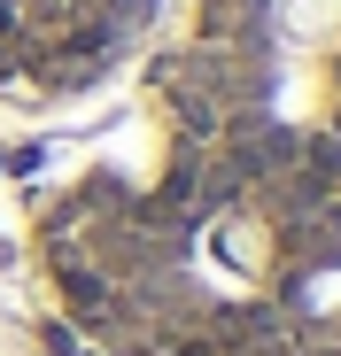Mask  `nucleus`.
I'll list each match as a JSON object with an SVG mask.
<instances>
[{
	"instance_id": "1",
	"label": "nucleus",
	"mask_w": 341,
	"mask_h": 356,
	"mask_svg": "<svg viewBox=\"0 0 341 356\" xmlns=\"http://www.w3.org/2000/svg\"><path fill=\"white\" fill-rule=\"evenodd\" d=\"M148 31V0H0V86H93Z\"/></svg>"
},
{
	"instance_id": "2",
	"label": "nucleus",
	"mask_w": 341,
	"mask_h": 356,
	"mask_svg": "<svg viewBox=\"0 0 341 356\" xmlns=\"http://www.w3.org/2000/svg\"><path fill=\"white\" fill-rule=\"evenodd\" d=\"M303 356H341V325H333V333H318V341H310Z\"/></svg>"
}]
</instances>
